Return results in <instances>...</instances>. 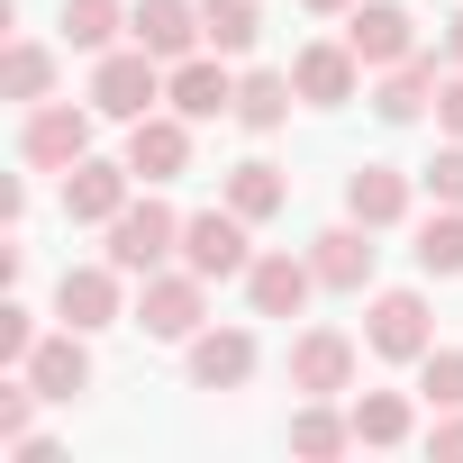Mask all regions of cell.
<instances>
[{
  "label": "cell",
  "instance_id": "obj_1",
  "mask_svg": "<svg viewBox=\"0 0 463 463\" xmlns=\"http://www.w3.org/2000/svg\"><path fill=\"white\" fill-rule=\"evenodd\" d=\"M100 237H109V264L128 273V282H146V273H164V264H182V218L155 200V182H146V200H128L109 227H100Z\"/></svg>",
  "mask_w": 463,
  "mask_h": 463
},
{
  "label": "cell",
  "instance_id": "obj_2",
  "mask_svg": "<svg viewBox=\"0 0 463 463\" xmlns=\"http://www.w3.org/2000/svg\"><path fill=\"white\" fill-rule=\"evenodd\" d=\"M164 82H173V64H164V55H146V46L128 37V46H109V55L91 64V109H100V118H118V128H137V118L164 100Z\"/></svg>",
  "mask_w": 463,
  "mask_h": 463
},
{
  "label": "cell",
  "instance_id": "obj_3",
  "mask_svg": "<svg viewBox=\"0 0 463 463\" xmlns=\"http://www.w3.org/2000/svg\"><path fill=\"white\" fill-rule=\"evenodd\" d=\"M146 336H164V345H191L200 327H209V282L191 273V264H164V273H146L137 282V309H128Z\"/></svg>",
  "mask_w": 463,
  "mask_h": 463
},
{
  "label": "cell",
  "instance_id": "obj_4",
  "mask_svg": "<svg viewBox=\"0 0 463 463\" xmlns=\"http://www.w3.org/2000/svg\"><path fill=\"white\" fill-rule=\"evenodd\" d=\"M182 264L200 273V282H246V264H255V218H237V209H200V218H182Z\"/></svg>",
  "mask_w": 463,
  "mask_h": 463
},
{
  "label": "cell",
  "instance_id": "obj_5",
  "mask_svg": "<svg viewBox=\"0 0 463 463\" xmlns=\"http://www.w3.org/2000/svg\"><path fill=\"white\" fill-rule=\"evenodd\" d=\"M91 118L100 109H73V100H37L28 128H19V164L28 173H73L91 155Z\"/></svg>",
  "mask_w": 463,
  "mask_h": 463
},
{
  "label": "cell",
  "instance_id": "obj_6",
  "mask_svg": "<svg viewBox=\"0 0 463 463\" xmlns=\"http://www.w3.org/2000/svg\"><path fill=\"white\" fill-rule=\"evenodd\" d=\"M55 318L82 327V336H91V327H118V318H128V273H118L109 255H100V264H64V273H55Z\"/></svg>",
  "mask_w": 463,
  "mask_h": 463
},
{
  "label": "cell",
  "instance_id": "obj_7",
  "mask_svg": "<svg viewBox=\"0 0 463 463\" xmlns=\"http://www.w3.org/2000/svg\"><path fill=\"white\" fill-rule=\"evenodd\" d=\"M364 345H373L382 364H418V354L436 345V309H427V291H373V309H364Z\"/></svg>",
  "mask_w": 463,
  "mask_h": 463
},
{
  "label": "cell",
  "instance_id": "obj_8",
  "mask_svg": "<svg viewBox=\"0 0 463 463\" xmlns=\"http://www.w3.org/2000/svg\"><path fill=\"white\" fill-rule=\"evenodd\" d=\"M354 364H364V354H354L345 327H300V336H291V391H300V400H345V391H354Z\"/></svg>",
  "mask_w": 463,
  "mask_h": 463
},
{
  "label": "cell",
  "instance_id": "obj_9",
  "mask_svg": "<svg viewBox=\"0 0 463 463\" xmlns=\"http://www.w3.org/2000/svg\"><path fill=\"white\" fill-rule=\"evenodd\" d=\"M291 82H300L309 109H345V100H364V55H354L345 37H309V46L291 55Z\"/></svg>",
  "mask_w": 463,
  "mask_h": 463
},
{
  "label": "cell",
  "instance_id": "obj_10",
  "mask_svg": "<svg viewBox=\"0 0 463 463\" xmlns=\"http://www.w3.org/2000/svg\"><path fill=\"white\" fill-rule=\"evenodd\" d=\"M345 46L364 55V73H391V64L418 55V19L400 10V0H354L345 10Z\"/></svg>",
  "mask_w": 463,
  "mask_h": 463
},
{
  "label": "cell",
  "instance_id": "obj_11",
  "mask_svg": "<svg viewBox=\"0 0 463 463\" xmlns=\"http://www.w3.org/2000/svg\"><path fill=\"white\" fill-rule=\"evenodd\" d=\"M128 200H137V173H128V155H118V164H109V155H82V164L64 173V218H73V227H109Z\"/></svg>",
  "mask_w": 463,
  "mask_h": 463
},
{
  "label": "cell",
  "instance_id": "obj_12",
  "mask_svg": "<svg viewBox=\"0 0 463 463\" xmlns=\"http://www.w3.org/2000/svg\"><path fill=\"white\" fill-rule=\"evenodd\" d=\"M309 264H318V291H373L382 246H373L364 218H336V227H318V237H309Z\"/></svg>",
  "mask_w": 463,
  "mask_h": 463
},
{
  "label": "cell",
  "instance_id": "obj_13",
  "mask_svg": "<svg viewBox=\"0 0 463 463\" xmlns=\"http://www.w3.org/2000/svg\"><path fill=\"white\" fill-rule=\"evenodd\" d=\"M164 100H173L191 128H200V118H237V73H227V55H209V46H200V55H182V64H173Z\"/></svg>",
  "mask_w": 463,
  "mask_h": 463
},
{
  "label": "cell",
  "instance_id": "obj_14",
  "mask_svg": "<svg viewBox=\"0 0 463 463\" xmlns=\"http://www.w3.org/2000/svg\"><path fill=\"white\" fill-rule=\"evenodd\" d=\"M128 173H137V182L191 173V118H182V109H146V118L128 128Z\"/></svg>",
  "mask_w": 463,
  "mask_h": 463
},
{
  "label": "cell",
  "instance_id": "obj_15",
  "mask_svg": "<svg viewBox=\"0 0 463 463\" xmlns=\"http://www.w3.org/2000/svg\"><path fill=\"white\" fill-rule=\"evenodd\" d=\"M309 291H318V264L309 255H255L246 264V300H255V318H300L309 309Z\"/></svg>",
  "mask_w": 463,
  "mask_h": 463
},
{
  "label": "cell",
  "instance_id": "obj_16",
  "mask_svg": "<svg viewBox=\"0 0 463 463\" xmlns=\"http://www.w3.org/2000/svg\"><path fill=\"white\" fill-rule=\"evenodd\" d=\"M128 37H137L146 55H164V64H182V55H200V46H209L200 0H137V10H128Z\"/></svg>",
  "mask_w": 463,
  "mask_h": 463
},
{
  "label": "cell",
  "instance_id": "obj_17",
  "mask_svg": "<svg viewBox=\"0 0 463 463\" xmlns=\"http://www.w3.org/2000/svg\"><path fill=\"white\" fill-rule=\"evenodd\" d=\"M436 91H445V73H436V55H409V64H391V73H373V118H382V128H418V118L436 109Z\"/></svg>",
  "mask_w": 463,
  "mask_h": 463
},
{
  "label": "cell",
  "instance_id": "obj_18",
  "mask_svg": "<svg viewBox=\"0 0 463 463\" xmlns=\"http://www.w3.org/2000/svg\"><path fill=\"white\" fill-rule=\"evenodd\" d=\"M182 354H191V391H246L255 382V336L246 327H200Z\"/></svg>",
  "mask_w": 463,
  "mask_h": 463
},
{
  "label": "cell",
  "instance_id": "obj_19",
  "mask_svg": "<svg viewBox=\"0 0 463 463\" xmlns=\"http://www.w3.org/2000/svg\"><path fill=\"white\" fill-rule=\"evenodd\" d=\"M409 200H418V182H409L400 164H354V173H345V218H364L373 237L409 218Z\"/></svg>",
  "mask_w": 463,
  "mask_h": 463
},
{
  "label": "cell",
  "instance_id": "obj_20",
  "mask_svg": "<svg viewBox=\"0 0 463 463\" xmlns=\"http://www.w3.org/2000/svg\"><path fill=\"white\" fill-rule=\"evenodd\" d=\"M46 400H82L91 391V345H82V327H55V336H37V354L19 364Z\"/></svg>",
  "mask_w": 463,
  "mask_h": 463
},
{
  "label": "cell",
  "instance_id": "obj_21",
  "mask_svg": "<svg viewBox=\"0 0 463 463\" xmlns=\"http://www.w3.org/2000/svg\"><path fill=\"white\" fill-rule=\"evenodd\" d=\"M345 418H354V445H409L418 436V400L409 391H345Z\"/></svg>",
  "mask_w": 463,
  "mask_h": 463
},
{
  "label": "cell",
  "instance_id": "obj_22",
  "mask_svg": "<svg viewBox=\"0 0 463 463\" xmlns=\"http://www.w3.org/2000/svg\"><path fill=\"white\" fill-rule=\"evenodd\" d=\"M218 200L237 209V218H255V227H264V218H273V209L291 200V173H282L273 155H246V164H227V182H218Z\"/></svg>",
  "mask_w": 463,
  "mask_h": 463
},
{
  "label": "cell",
  "instance_id": "obj_23",
  "mask_svg": "<svg viewBox=\"0 0 463 463\" xmlns=\"http://www.w3.org/2000/svg\"><path fill=\"white\" fill-rule=\"evenodd\" d=\"M291 100H300L291 73H237V128H246V137H273V128L291 118Z\"/></svg>",
  "mask_w": 463,
  "mask_h": 463
},
{
  "label": "cell",
  "instance_id": "obj_24",
  "mask_svg": "<svg viewBox=\"0 0 463 463\" xmlns=\"http://www.w3.org/2000/svg\"><path fill=\"white\" fill-rule=\"evenodd\" d=\"M291 454H318V463L327 454H354V418L336 400H300L291 409Z\"/></svg>",
  "mask_w": 463,
  "mask_h": 463
},
{
  "label": "cell",
  "instance_id": "obj_25",
  "mask_svg": "<svg viewBox=\"0 0 463 463\" xmlns=\"http://www.w3.org/2000/svg\"><path fill=\"white\" fill-rule=\"evenodd\" d=\"M409 255H418V273H427V282H454V273H463V209L418 218V246H409Z\"/></svg>",
  "mask_w": 463,
  "mask_h": 463
},
{
  "label": "cell",
  "instance_id": "obj_26",
  "mask_svg": "<svg viewBox=\"0 0 463 463\" xmlns=\"http://www.w3.org/2000/svg\"><path fill=\"white\" fill-rule=\"evenodd\" d=\"M200 28H209V55H246L264 37V10L255 0H200Z\"/></svg>",
  "mask_w": 463,
  "mask_h": 463
},
{
  "label": "cell",
  "instance_id": "obj_27",
  "mask_svg": "<svg viewBox=\"0 0 463 463\" xmlns=\"http://www.w3.org/2000/svg\"><path fill=\"white\" fill-rule=\"evenodd\" d=\"M118 28H128V10H118V0H64V46L109 55V46H118Z\"/></svg>",
  "mask_w": 463,
  "mask_h": 463
},
{
  "label": "cell",
  "instance_id": "obj_28",
  "mask_svg": "<svg viewBox=\"0 0 463 463\" xmlns=\"http://www.w3.org/2000/svg\"><path fill=\"white\" fill-rule=\"evenodd\" d=\"M0 91L28 100V109H37V100H55V55H46L37 37H19V46H10V64H0Z\"/></svg>",
  "mask_w": 463,
  "mask_h": 463
},
{
  "label": "cell",
  "instance_id": "obj_29",
  "mask_svg": "<svg viewBox=\"0 0 463 463\" xmlns=\"http://www.w3.org/2000/svg\"><path fill=\"white\" fill-rule=\"evenodd\" d=\"M418 400L427 409H463V345H427L418 354Z\"/></svg>",
  "mask_w": 463,
  "mask_h": 463
},
{
  "label": "cell",
  "instance_id": "obj_30",
  "mask_svg": "<svg viewBox=\"0 0 463 463\" xmlns=\"http://www.w3.org/2000/svg\"><path fill=\"white\" fill-rule=\"evenodd\" d=\"M418 182L436 191V209H463V137H445V146H436V164H427Z\"/></svg>",
  "mask_w": 463,
  "mask_h": 463
},
{
  "label": "cell",
  "instance_id": "obj_31",
  "mask_svg": "<svg viewBox=\"0 0 463 463\" xmlns=\"http://www.w3.org/2000/svg\"><path fill=\"white\" fill-rule=\"evenodd\" d=\"M28 354H37V309H19V300H0V364L19 373Z\"/></svg>",
  "mask_w": 463,
  "mask_h": 463
},
{
  "label": "cell",
  "instance_id": "obj_32",
  "mask_svg": "<svg viewBox=\"0 0 463 463\" xmlns=\"http://www.w3.org/2000/svg\"><path fill=\"white\" fill-rule=\"evenodd\" d=\"M427 454H463V409H436V427H427Z\"/></svg>",
  "mask_w": 463,
  "mask_h": 463
},
{
  "label": "cell",
  "instance_id": "obj_33",
  "mask_svg": "<svg viewBox=\"0 0 463 463\" xmlns=\"http://www.w3.org/2000/svg\"><path fill=\"white\" fill-rule=\"evenodd\" d=\"M436 118H445V137H463V64L445 73V91H436Z\"/></svg>",
  "mask_w": 463,
  "mask_h": 463
},
{
  "label": "cell",
  "instance_id": "obj_34",
  "mask_svg": "<svg viewBox=\"0 0 463 463\" xmlns=\"http://www.w3.org/2000/svg\"><path fill=\"white\" fill-rule=\"evenodd\" d=\"M436 55H445V64H463V10L445 19V37H436Z\"/></svg>",
  "mask_w": 463,
  "mask_h": 463
},
{
  "label": "cell",
  "instance_id": "obj_35",
  "mask_svg": "<svg viewBox=\"0 0 463 463\" xmlns=\"http://www.w3.org/2000/svg\"><path fill=\"white\" fill-rule=\"evenodd\" d=\"M300 10H318V19H345V10H354V0H300Z\"/></svg>",
  "mask_w": 463,
  "mask_h": 463
}]
</instances>
